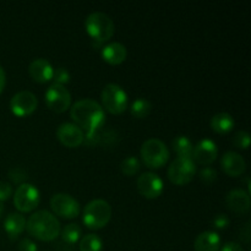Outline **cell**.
I'll return each instance as SVG.
<instances>
[{"instance_id":"9a60e30c","label":"cell","mask_w":251,"mask_h":251,"mask_svg":"<svg viewBox=\"0 0 251 251\" xmlns=\"http://www.w3.org/2000/svg\"><path fill=\"white\" fill-rule=\"evenodd\" d=\"M226 203L230 211L237 215H244L250 210L249 191L244 189H233L226 196Z\"/></svg>"},{"instance_id":"5bb4252c","label":"cell","mask_w":251,"mask_h":251,"mask_svg":"<svg viewBox=\"0 0 251 251\" xmlns=\"http://www.w3.org/2000/svg\"><path fill=\"white\" fill-rule=\"evenodd\" d=\"M56 137L59 141L69 149H75L85 141V134L74 123H63L56 129Z\"/></svg>"},{"instance_id":"ffe728a7","label":"cell","mask_w":251,"mask_h":251,"mask_svg":"<svg viewBox=\"0 0 251 251\" xmlns=\"http://www.w3.org/2000/svg\"><path fill=\"white\" fill-rule=\"evenodd\" d=\"M27 220L19 212H12L4 221V229L11 240L17 239L26 229Z\"/></svg>"},{"instance_id":"7402d4cb","label":"cell","mask_w":251,"mask_h":251,"mask_svg":"<svg viewBox=\"0 0 251 251\" xmlns=\"http://www.w3.org/2000/svg\"><path fill=\"white\" fill-rule=\"evenodd\" d=\"M172 147L176 156L180 158H191L193 156V141L185 135H179V136L174 137L172 141Z\"/></svg>"},{"instance_id":"7a4b0ae2","label":"cell","mask_w":251,"mask_h":251,"mask_svg":"<svg viewBox=\"0 0 251 251\" xmlns=\"http://www.w3.org/2000/svg\"><path fill=\"white\" fill-rule=\"evenodd\" d=\"M26 229L36 239L42 242H51L60 235L61 226L54 213L47 210L36 211L28 217Z\"/></svg>"},{"instance_id":"836d02e7","label":"cell","mask_w":251,"mask_h":251,"mask_svg":"<svg viewBox=\"0 0 251 251\" xmlns=\"http://www.w3.org/2000/svg\"><path fill=\"white\" fill-rule=\"evenodd\" d=\"M220 251H244V249H243V247L239 244V243L228 242L221 248Z\"/></svg>"},{"instance_id":"ac0fdd59","label":"cell","mask_w":251,"mask_h":251,"mask_svg":"<svg viewBox=\"0 0 251 251\" xmlns=\"http://www.w3.org/2000/svg\"><path fill=\"white\" fill-rule=\"evenodd\" d=\"M100 55L105 63L110 65H119L124 63L127 56L126 47L120 42H109L102 47Z\"/></svg>"},{"instance_id":"484cf974","label":"cell","mask_w":251,"mask_h":251,"mask_svg":"<svg viewBox=\"0 0 251 251\" xmlns=\"http://www.w3.org/2000/svg\"><path fill=\"white\" fill-rule=\"evenodd\" d=\"M140 168H141V162L139 161V158L135 156H129L122 162L120 164V169H122L123 173L126 176H132L135 174L139 173Z\"/></svg>"},{"instance_id":"8fae6325","label":"cell","mask_w":251,"mask_h":251,"mask_svg":"<svg viewBox=\"0 0 251 251\" xmlns=\"http://www.w3.org/2000/svg\"><path fill=\"white\" fill-rule=\"evenodd\" d=\"M38 107V98L31 91H20L12 96L10 100V109L16 117L31 115Z\"/></svg>"},{"instance_id":"4fadbf2b","label":"cell","mask_w":251,"mask_h":251,"mask_svg":"<svg viewBox=\"0 0 251 251\" xmlns=\"http://www.w3.org/2000/svg\"><path fill=\"white\" fill-rule=\"evenodd\" d=\"M218 156V147L216 142L211 139H202L194 146L193 159L195 163L208 167L216 161Z\"/></svg>"},{"instance_id":"9c48e42d","label":"cell","mask_w":251,"mask_h":251,"mask_svg":"<svg viewBox=\"0 0 251 251\" xmlns=\"http://www.w3.org/2000/svg\"><path fill=\"white\" fill-rule=\"evenodd\" d=\"M50 208L56 216L65 220H73L80 215V202L70 194L58 193L50 198Z\"/></svg>"},{"instance_id":"5b68a950","label":"cell","mask_w":251,"mask_h":251,"mask_svg":"<svg viewBox=\"0 0 251 251\" xmlns=\"http://www.w3.org/2000/svg\"><path fill=\"white\" fill-rule=\"evenodd\" d=\"M140 157L147 168L158 169L168 162L169 150L162 140L149 139L142 144Z\"/></svg>"},{"instance_id":"52a82bcc","label":"cell","mask_w":251,"mask_h":251,"mask_svg":"<svg viewBox=\"0 0 251 251\" xmlns=\"http://www.w3.org/2000/svg\"><path fill=\"white\" fill-rule=\"evenodd\" d=\"M196 163L191 158H180L176 157L168 167V179L176 185L189 184L195 176Z\"/></svg>"},{"instance_id":"d590c367","label":"cell","mask_w":251,"mask_h":251,"mask_svg":"<svg viewBox=\"0 0 251 251\" xmlns=\"http://www.w3.org/2000/svg\"><path fill=\"white\" fill-rule=\"evenodd\" d=\"M5 85H6V75H5L4 69L0 66V93H1L2 90H4Z\"/></svg>"},{"instance_id":"d6a6232c","label":"cell","mask_w":251,"mask_h":251,"mask_svg":"<svg viewBox=\"0 0 251 251\" xmlns=\"http://www.w3.org/2000/svg\"><path fill=\"white\" fill-rule=\"evenodd\" d=\"M19 251H37V245L36 243L32 242L28 238H25L21 242L19 243V247H17Z\"/></svg>"},{"instance_id":"6da1fadb","label":"cell","mask_w":251,"mask_h":251,"mask_svg":"<svg viewBox=\"0 0 251 251\" xmlns=\"http://www.w3.org/2000/svg\"><path fill=\"white\" fill-rule=\"evenodd\" d=\"M70 117L85 134V139L95 136L105 124V113L102 105L95 100L83 98L70 107Z\"/></svg>"},{"instance_id":"3957f363","label":"cell","mask_w":251,"mask_h":251,"mask_svg":"<svg viewBox=\"0 0 251 251\" xmlns=\"http://www.w3.org/2000/svg\"><path fill=\"white\" fill-rule=\"evenodd\" d=\"M85 28L91 39L100 44L109 41L115 31L113 20L102 11L91 12L85 20Z\"/></svg>"},{"instance_id":"f546056e","label":"cell","mask_w":251,"mask_h":251,"mask_svg":"<svg viewBox=\"0 0 251 251\" xmlns=\"http://www.w3.org/2000/svg\"><path fill=\"white\" fill-rule=\"evenodd\" d=\"M9 176H10V179H11L14 183L20 184V185L24 184L25 180L27 179L26 172H25L24 169L20 168V167H14V168L9 172Z\"/></svg>"},{"instance_id":"44dd1931","label":"cell","mask_w":251,"mask_h":251,"mask_svg":"<svg viewBox=\"0 0 251 251\" xmlns=\"http://www.w3.org/2000/svg\"><path fill=\"white\" fill-rule=\"evenodd\" d=\"M211 129L217 134H227L234 127V118L227 112H221L213 115L210 120Z\"/></svg>"},{"instance_id":"ba28073f","label":"cell","mask_w":251,"mask_h":251,"mask_svg":"<svg viewBox=\"0 0 251 251\" xmlns=\"http://www.w3.org/2000/svg\"><path fill=\"white\" fill-rule=\"evenodd\" d=\"M41 201L39 190L29 183H24L17 186L14 193V205L20 212H31L36 210Z\"/></svg>"},{"instance_id":"e0dca14e","label":"cell","mask_w":251,"mask_h":251,"mask_svg":"<svg viewBox=\"0 0 251 251\" xmlns=\"http://www.w3.org/2000/svg\"><path fill=\"white\" fill-rule=\"evenodd\" d=\"M28 73L32 80L39 83H44L51 80L54 68L47 59L37 58L34 60H32L31 64H29Z\"/></svg>"},{"instance_id":"4dcf8cb0","label":"cell","mask_w":251,"mask_h":251,"mask_svg":"<svg viewBox=\"0 0 251 251\" xmlns=\"http://www.w3.org/2000/svg\"><path fill=\"white\" fill-rule=\"evenodd\" d=\"M213 227L217 228V229H226V228L229 226L230 223V218L228 217V215L226 213H218L212 221Z\"/></svg>"},{"instance_id":"d4e9b609","label":"cell","mask_w":251,"mask_h":251,"mask_svg":"<svg viewBox=\"0 0 251 251\" xmlns=\"http://www.w3.org/2000/svg\"><path fill=\"white\" fill-rule=\"evenodd\" d=\"M103 250V242L97 234L83 235L80 239V251H102Z\"/></svg>"},{"instance_id":"2e32d148","label":"cell","mask_w":251,"mask_h":251,"mask_svg":"<svg viewBox=\"0 0 251 251\" xmlns=\"http://www.w3.org/2000/svg\"><path fill=\"white\" fill-rule=\"evenodd\" d=\"M221 167L227 176H239L244 174L245 169H247V163L242 154L234 151H228L222 156Z\"/></svg>"},{"instance_id":"d6986e66","label":"cell","mask_w":251,"mask_h":251,"mask_svg":"<svg viewBox=\"0 0 251 251\" xmlns=\"http://www.w3.org/2000/svg\"><path fill=\"white\" fill-rule=\"evenodd\" d=\"M221 237L217 232L205 230L196 237L194 242L195 251H220Z\"/></svg>"},{"instance_id":"83f0119b","label":"cell","mask_w":251,"mask_h":251,"mask_svg":"<svg viewBox=\"0 0 251 251\" xmlns=\"http://www.w3.org/2000/svg\"><path fill=\"white\" fill-rule=\"evenodd\" d=\"M233 145L238 149L247 150L250 145V135L249 132L244 131V130H240L233 137Z\"/></svg>"},{"instance_id":"4316f807","label":"cell","mask_w":251,"mask_h":251,"mask_svg":"<svg viewBox=\"0 0 251 251\" xmlns=\"http://www.w3.org/2000/svg\"><path fill=\"white\" fill-rule=\"evenodd\" d=\"M70 78H71V75H70V73H69V70L66 68H63V66H60V68L54 69L53 77H51V80L54 81L53 83L65 86L66 83L70 81Z\"/></svg>"},{"instance_id":"8992f818","label":"cell","mask_w":251,"mask_h":251,"mask_svg":"<svg viewBox=\"0 0 251 251\" xmlns=\"http://www.w3.org/2000/svg\"><path fill=\"white\" fill-rule=\"evenodd\" d=\"M102 107L110 114L119 115L127 109L129 97L122 86L117 83H108L100 92Z\"/></svg>"},{"instance_id":"8d00e7d4","label":"cell","mask_w":251,"mask_h":251,"mask_svg":"<svg viewBox=\"0 0 251 251\" xmlns=\"http://www.w3.org/2000/svg\"><path fill=\"white\" fill-rule=\"evenodd\" d=\"M2 212H4V205H2V202L0 201V217L2 216Z\"/></svg>"},{"instance_id":"f1b7e54d","label":"cell","mask_w":251,"mask_h":251,"mask_svg":"<svg viewBox=\"0 0 251 251\" xmlns=\"http://www.w3.org/2000/svg\"><path fill=\"white\" fill-rule=\"evenodd\" d=\"M199 176L200 180L203 181L205 184H212L217 180V171L212 167H203L200 172H199Z\"/></svg>"},{"instance_id":"1f68e13d","label":"cell","mask_w":251,"mask_h":251,"mask_svg":"<svg viewBox=\"0 0 251 251\" xmlns=\"http://www.w3.org/2000/svg\"><path fill=\"white\" fill-rule=\"evenodd\" d=\"M12 195V186L10 183L6 181H0V201L4 202L5 200Z\"/></svg>"},{"instance_id":"cb8c5ba5","label":"cell","mask_w":251,"mask_h":251,"mask_svg":"<svg viewBox=\"0 0 251 251\" xmlns=\"http://www.w3.org/2000/svg\"><path fill=\"white\" fill-rule=\"evenodd\" d=\"M81 234H82V229L76 223H69L60 230L61 239H63V242L68 243V244L77 243L81 239Z\"/></svg>"},{"instance_id":"7c38bea8","label":"cell","mask_w":251,"mask_h":251,"mask_svg":"<svg viewBox=\"0 0 251 251\" xmlns=\"http://www.w3.org/2000/svg\"><path fill=\"white\" fill-rule=\"evenodd\" d=\"M137 190L144 198L157 199L162 195L164 190L163 180L159 178L158 174L146 172L137 178Z\"/></svg>"},{"instance_id":"603a6c76","label":"cell","mask_w":251,"mask_h":251,"mask_svg":"<svg viewBox=\"0 0 251 251\" xmlns=\"http://www.w3.org/2000/svg\"><path fill=\"white\" fill-rule=\"evenodd\" d=\"M152 110V104L146 98H137L130 105V113L137 119H144L150 115Z\"/></svg>"},{"instance_id":"277c9868","label":"cell","mask_w":251,"mask_h":251,"mask_svg":"<svg viewBox=\"0 0 251 251\" xmlns=\"http://www.w3.org/2000/svg\"><path fill=\"white\" fill-rule=\"evenodd\" d=\"M112 218V207L103 199H95L85 206L82 221L90 229H100L109 223Z\"/></svg>"},{"instance_id":"e575fe53","label":"cell","mask_w":251,"mask_h":251,"mask_svg":"<svg viewBox=\"0 0 251 251\" xmlns=\"http://www.w3.org/2000/svg\"><path fill=\"white\" fill-rule=\"evenodd\" d=\"M240 238L244 240L245 243H249L250 240V223H247L245 227L240 230Z\"/></svg>"},{"instance_id":"30bf717a","label":"cell","mask_w":251,"mask_h":251,"mask_svg":"<svg viewBox=\"0 0 251 251\" xmlns=\"http://www.w3.org/2000/svg\"><path fill=\"white\" fill-rule=\"evenodd\" d=\"M44 100L51 112L64 113L71 107V93L65 86L51 83L44 93Z\"/></svg>"}]
</instances>
